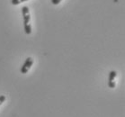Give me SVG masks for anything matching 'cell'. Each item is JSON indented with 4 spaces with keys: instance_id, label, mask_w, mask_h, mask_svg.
I'll use <instances>...</instances> for the list:
<instances>
[{
    "instance_id": "8992f818",
    "label": "cell",
    "mask_w": 125,
    "mask_h": 117,
    "mask_svg": "<svg viewBox=\"0 0 125 117\" xmlns=\"http://www.w3.org/2000/svg\"><path fill=\"white\" fill-rule=\"evenodd\" d=\"M5 100H6V96H0V106L5 102Z\"/></svg>"
},
{
    "instance_id": "5b68a950",
    "label": "cell",
    "mask_w": 125,
    "mask_h": 117,
    "mask_svg": "<svg viewBox=\"0 0 125 117\" xmlns=\"http://www.w3.org/2000/svg\"><path fill=\"white\" fill-rule=\"evenodd\" d=\"M22 13H23V15H25V14H29V8L27 6H23L22 8Z\"/></svg>"
},
{
    "instance_id": "6da1fadb",
    "label": "cell",
    "mask_w": 125,
    "mask_h": 117,
    "mask_svg": "<svg viewBox=\"0 0 125 117\" xmlns=\"http://www.w3.org/2000/svg\"><path fill=\"white\" fill-rule=\"evenodd\" d=\"M32 63H33V60H32L31 58L29 57L26 59L24 63H23V65L22 66V68H21V72H22V74H26V73L28 72V70L30 69L31 65H32Z\"/></svg>"
},
{
    "instance_id": "ba28073f",
    "label": "cell",
    "mask_w": 125,
    "mask_h": 117,
    "mask_svg": "<svg viewBox=\"0 0 125 117\" xmlns=\"http://www.w3.org/2000/svg\"><path fill=\"white\" fill-rule=\"evenodd\" d=\"M11 3L13 4V5H15V6H16V5H19L21 2L19 0H11Z\"/></svg>"
},
{
    "instance_id": "3957f363",
    "label": "cell",
    "mask_w": 125,
    "mask_h": 117,
    "mask_svg": "<svg viewBox=\"0 0 125 117\" xmlns=\"http://www.w3.org/2000/svg\"><path fill=\"white\" fill-rule=\"evenodd\" d=\"M30 19H31V17H30V14H25V15H23V23H24V25H26V24H29Z\"/></svg>"
},
{
    "instance_id": "7a4b0ae2",
    "label": "cell",
    "mask_w": 125,
    "mask_h": 117,
    "mask_svg": "<svg viewBox=\"0 0 125 117\" xmlns=\"http://www.w3.org/2000/svg\"><path fill=\"white\" fill-rule=\"evenodd\" d=\"M117 73L115 70H112L110 73H109V78H108V82H114V78L116 77Z\"/></svg>"
},
{
    "instance_id": "52a82bcc",
    "label": "cell",
    "mask_w": 125,
    "mask_h": 117,
    "mask_svg": "<svg viewBox=\"0 0 125 117\" xmlns=\"http://www.w3.org/2000/svg\"><path fill=\"white\" fill-rule=\"evenodd\" d=\"M108 86L110 88H114L115 87V83L114 82H108Z\"/></svg>"
},
{
    "instance_id": "277c9868",
    "label": "cell",
    "mask_w": 125,
    "mask_h": 117,
    "mask_svg": "<svg viewBox=\"0 0 125 117\" xmlns=\"http://www.w3.org/2000/svg\"><path fill=\"white\" fill-rule=\"evenodd\" d=\"M24 31H25L26 34H31V25H30V23L24 25Z\"/></svg>"
},
{
    "instance_id": "30bf717a",
    "label": "cell",
    "mask_w": 125,
    "mask_h": 117,
    "mask_svg": "<svg viewBox=\"0 0 125 117\" xmlns=\"http://www.w3.org/2000/svg\"><path fill=\"white\" fill-rule=\"evenodd\" d=\"M20 2H23V1H26V0H19Z\"/></svg>"
},
{
    "instance_id": "9c48e42d",
    "label": "cell",
    "mask_w": 125,
    "mask_h": 117,
    "mask_svg": "<svg viewBox=\"0 0 125 117\" xmlns=\"http://www.w3.org/2000/svg\"><path fill=\"white\" fill-rule=\"evenodd\" d=\"M51 3L53 5H58V4L60 3V0H51Z\"/></svg>"
}]
</instances>
